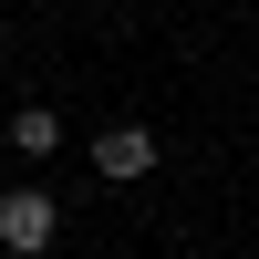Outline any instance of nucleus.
Returning <instances> with one entry per match:
<instances>
[{"instance_id": "nucleus-1", "label": "nucleus", "mask_w": 259, "mask_h": 259, "mask_svg": "<svg viewBox=\"0 0 259 259\" xmlns=\"http://www.w3.org/2000/svg\"><path fill=\"white\" fill-rule=\"evenodd\" d=\"M52 228H62V207L41 197V187H11V197H0V249H11V259H41Z\"/></svg>"}, {"instance_id": "nucleus-2", "label": "nucleus", "mask_w": 259, "mask_h": 259, "mask_svg": "<svg viewBox=\"0 0 259 259\" xmlns=\"http://www.w3.org/2000/svg\"><path fill=\"white\" fill-rule=\"evenodd\" d=\"M94 177H114V187L156 177V124H104L94 135Z\"/></svg>"}, {"instance_id": "nucleus-3", "label": "nucleus", "mask_w": 259, "mask_h": 259, "mask_svg": "<svg viewBox=\"0 0 259 259\" xmlns=\"http://www.w3.org/2000/svg\"><path fill=\"white\" fill-rule=\"evenodd\" d=\"M11 145H21V156H52V145H62V114H52V104H21V114H11Z\"/></svg>"}]
</instances>
